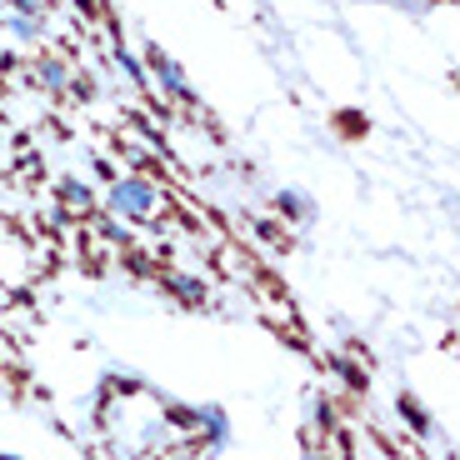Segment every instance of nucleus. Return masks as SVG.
<instances>
[{"label":"nucleus","mask_w":460,"mask_h":460,"mask_svg":"<svg viewBox=\"0 0 460 460\" xmlns=\"http://www.w3.org/2000/svg\"><path fill=\"white\" fill-rule=\"evenodd\" d=\"M115 206L130 210V216H146V210H150V190L140 181H126L120 190H115Z\"/></svg>","instance_id":"obj_1"}]
</instances>
